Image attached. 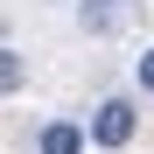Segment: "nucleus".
<instances>
[{
    "instance_id": "f257e3e1",
    "label": "nucleus",
    "mask_w": 154,
    "mask_h": 154,
    "mask_svg": "<svg viewBox=\"0 0 154 154\" xmlns=\"http://www.w3.org/2000/svg\"><path fill=\"white\" fill-rule=\"evenodd\" d=\"M91 140L98 147H126V140H133V105H126V98H105L98 119H91Z\"/></svg>"
},
{
    "instance_id": "f03ea898",
    "label": "nucleus",
    "mask_w": 154,
    "mask_h": 154,
    "mask_svg": "<svg viewBox=\"0 0 154 154\" xmlns=\"http://www.w3.org/2000/svg\"><path fill=\"white\" fill-rule=\"evenodd\" d=\"M133 14H140V0H84V28L91 35H119Z\"/></svg>"
},
{
    "instance_id": "7ed1b4c3",
    "label": "nucleus",
    "mask_w": 154,
    "mask_h": 154,
    "mask_svg": "<svg viewBox=\"0 0 154 154\" xmlns=\"http://www.w3.org/2000/svg\"><path fill=\"white\" fill-rule=\"evenodd\" d=\"M77 147H84V133H77V126H42V154H77Z\"/></svg>"
},
{
    "instance_id": "20e7f679",
    "label": "nucleus",
    "mask_w": 154,
    "mask_h": 154,
    "mask_svg": "<svg viewBox=\"0 0 154 154\" xmlns=\"http://www.w3.org/2000/svg\"><path fill=\"white\" fill-rule=\"evenodd\" d=\"M140 84L154 91V49H147V56H140Z\"/></svg>"
}]
</instances>
